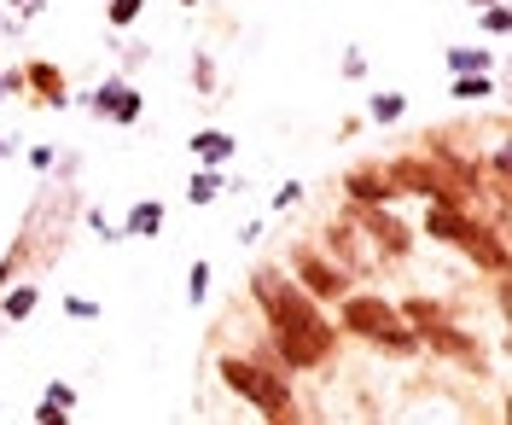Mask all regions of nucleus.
I'll return each mask as SVG.
<instances>
[{
	"label": "nucleus",
	"instance_id": "1",
	"mask_svg": "<svg viewBox=\"0 0 512 425\" xmlns=\"http://www.w3.org/2000/svg\"><path fill=\"white\" fill-rule=\"evenodd\" d=\"M251 303L262 309L274 361H280L286 373H320L326 361L338 356V327L320 315V303L291 280L286 268L262 262L251 274Z\"/></svg>",
	"mask_w": 512,
	"mask_h": 425
},
{
	"label": "nucleus",
	"instance_id": "2",
	"mask_svg": "<svg viewBox=\"0 0 512 425\" xmlns=\"http://www.w3.org/2000/svg\"><path fill=\"white\" fill-rule=\"evenodd\" d=\"M216 367H222L227 391L239 396V402H251L262 420H274V425L303 420V408H297V396H291V379H286L280 361H251V356H239V350H227Z\"/></svg>",
	"mask_w": 512,
	"mask_h": 425
},
{
	"label": "nucleus",
	"instance_id": "3",
	"mask_svg": "<svg viewBox=\"0 0 512 425\" xmlns=\"http://www.w3.org/2000/svg\"><path fill=\"white\" fill-rule=\"evenodd\" d=\"M338 327L350 332V338H361V344L384 350V356H414L419 350V338H414V327L402 321V309L379 292H355L350 286V292L338 297Z\"/></svg>",
	"mask_w": 512,
	"mask_h": 425
},
{
	"label": "nucleus",
	"instance_id": "4",
	"mask_svg": "<svg viewBox=\"0 0 512 425\" xmlns=\"http://www.w3.org/2000/svg\"><path fill=\"white\" fill-rule=\"evenodd\" d=\"M501 233L507 228H495V222L483 228L466 204H425V239L466 251L483 274H507V239H501Z\"/></svg>",
	"mask_w": 512,
	"mask_h": 425
},
{
	"label": "nucleus",
	"instance_id": "5",
	"mask_svg": "<svg viewBox=\"0 0 512 425\" xmlns=\"http://www.w3.org/2000/svg\"><path fill=\"white\" fill-rule=\"evenodd\" d=\"M350 222H355V233L367 239L373 262H408L414 257V228H408L390 204H350Z\"/></svg>",
	"mask_w": 512,
	"mask_h": 425
},
{
	"label": "nucleus",
	"instance_id": "6",
	"mask_svg": "<svg viewBox=\"0 0 512 425\" xmlns=\"http://www.w3.org/2000/svg\"><path fill=\"white\" fill-rule=\"evenodd\" d=\"M419 338V350H431V356L454 361V367H472V373H489V356H483V344L472 338L466 327H454L448 315H419V321H408Z\"/></svg>",
	"mask_w": 512,
	"mask_h": 425
},
{
	"label": "nucleus",
	"instance_id": "7",
	"mask_svg": "<svg viewBox=\"0 0 512 425\" xmlns=\"http://www.w3.org/2000/svg\"><path fill=\"white\" fill-rule=\"evenodd\" d=\"M384 175H390V187H396V193H408V198H425V204H466V193H460V187H454L431 158H419V152L390 158Z\"/></svg>",
	"mask_w": 512,
	"mask_h": 425
},
{
	"label": "nucleus",
	"instance_id": "8",
	"mask_svg": "<svg viewBox=\"0 0 512 425\" xmlns=\"http://www.w3.org/2000/svg\"><path fill=\"white\" fill-rule=\"evenodd\" d=\"M291 280L315 297V303H338V297L355 286L350 268H338L326 251H309V245H303V251H291Z\"/></svg>",
	"mask_w": 512,
	"mask_h": 425
},
{
	"label": "nucleus",
	"instance_id": "9",
	"mask_svg": "<svg viewBox=\"0 0 512 425\" xmlns=\"http://www.w3.org/2000/svg\"><path fill=\"white\" fill-rule=\"evenodd\" d=\"M140 105H146V99H140V88H128L123 76H117V82H105L99 94H88V111H94V117H105V123H117V129L140 123Z\"/></svg>",
	"mask_w": 512,
	"mask_h": 425
},
{
	"label": "nucleus",
	"instance_id": "10",
	"mask_svg": "<svg viewBox=\"0 0 512 425\" xmlns=\"http://www.w3.org/2000/svg\"><path fill=\"white\" fill-rule=\"evenodd\" d=\"M326 257L338 262V268H350V274H367V268H373V251H367V239L355 233V222H332V228H326Z\"/></svg>",
	"mask_w": 512,
	"mask_h": 425
},
{
	"label": "nucleus",
	"instance_id": "11",
	"mask_svg": "<svg viewBox=\"0 0 512 425\" xmlns=\"http://www.w3.org/2000/svg\"><path fill=\"white\" fill-rule=\"evenodd\" d=\"M344 198L350 204H396V187H390V175H384V164H355L350 175H344Z\"/></svg>",
	"mask_w": 512,
	"mask_h": 425
},
{
	"label": "nucleus",
	"instance_id": "12",
	"mask_svg": "<svg viewBox=\"0 0 512 425\" xmlns=\"http://www.w3.org/2000/svg\"><path fill=\"white\" fill-rule=\"evenodd\" d=\"M24 88L35 94V105H70V82H64V70L59 65H47V59H30L24 65Z\"/></svg>",
	"mask_w": 512,
	"mask_h": 425
},
{
	"label": "nucleus",
	"instance_id": "13",
	"mask_svg": "<svg viewBox=\"0 0 512 425\" xmlns=\"http://www.w3.org/2000/svg\"><path fill=\"white\" fill-rule=\"evenodd\" d=\"M239 152V140L233 134H222V129H204V134H192V158L198 164H210V169H222L227 158Z\"/></svg>",
	"mask_w": 512,
	"mask_h": 425
},
{
	"label": "nucleus",
	"instance_id": "14",
	"mask_svg": "<svg viewBox=\"0 0 512 425\" xmlns=\"http://www.w3.org/2000/svg\"><path fill=\"white\" fill-rule=\"evenodd\" d=\"M35 303H41V286H35V280H12V286L0 292V315H6V321H30Z\"/></svg>",
	"mask_w": 512,
	"mask_h": 425
},
{
	"label": "nucleus",
	"instance_id": "15",
	"mask_svg": "<svg viewBox=\"0 0 512 425\" xmlns=\"http://www.w3.org/2000/svg\"><path fill=\"white\" fill-rule=\"evenodd\" d=\"M123 233H128V239H158V233H163V204H158V198L134 204V210H128V222H123Z\"/></svg>",
	"mask_w": 512,
	"mask_h": 425
},
{
	"label": "nucleus",
	"instance_id": "16",
	"mask_svg": "<svg viewBox=\"0 0 512 425\" xmlns=\"http://www.w3.org/2000/svg\"><path fill=\"white\" fill-rule=\"evenodd\" d=\"M448 94L460 99V105H472V99H489V94H495V82H489V70H460V76L448 82Z\"/></svg>",
	"mask_w": 512,
	"mask_h": 425
},
{
	"label": "nucleus",
	"instance_id": "17",
	"mask_svg": "<svg viewBox=\"0 0 512 425\" xmlns=\"http://www.w3.org/2000/svg\"><path fill=\"white\" fill-rule=\"evenodd\" d=\"M222 187H227V175H222V169L204 164V169H198V175L187 181V198H192V204H210V198L222 193Z\"/></svg>",
	"mask_w": 512,
	"mask_h": 425
},
{
	"label": "nucleus",
	"instance_id": "18",
	"mask_svg": "<svg viewBox=\"0 0 512 425\" xmlns=\"http://www.w3.org/2000/svg\"><path fill=\"white\" fill-rule=\"evenodd\" d=\"M192 88L204 99L222 94V76H216V59H210V53H192Z\"/></svg>",
	"mask_w": 512,
	"mask_h": 425
},
{
	"label": "nucleus",
	"instance_id": "19",
	"mask_svg": "<svg viewBox=\"0 0 512 425\" xmlns=\"http://www.w3.org/2000/svg\"><path fill=\"white\" fill-rule=\"evenodd\" d=\"M489 65H495L489 47H454V53H448V70H454V76H460V70H489Z\"/></svg>",
	"mask_w": 512,
	"mask_h": 425
},
{
	"label": "nucleus",
	"instance_id": "20",
	"mask_svg": "<svg viewBox=\"0 0 512 425\" xmlns=\"http://www.w3.org/2000/svg\"><path fill=\"white\" fill-rule=\"evenodd\" d=\"M402 111H408V99L402 94H373V105H367L373 123H402Z\"/></svg>",
	"mask_w": 512,
	"mask_h": 425
},
{
	"label": "nucleus",
	"instance_id": "21",
	"mask_svg": "<svg viewBox=\"0 0 512 425\" xmlns=\"http://www.w3.org/2000/svg\"><path fill=\"white\" fill-rule=\"evenodd\" d=\"M140 12H146V0H111V6H105V18H111V30H128V24H134Z\"/></svg>",
	"mask_w": 512,
	"mask_h": 425
},
{
	"label": "nucleus",
	"instance_id": "22",
	"mask_svg": "<svg viewBox=\"0 0 512 425\" xmlns=\"http://www.w3.org/2000/svg\"><path fill=\"white\" fill-rule=\"evenodd\" d=\"M187 297H192V303H204V297H210V262H192V274H187Z\"/></svg>",
	"mask_w": 512,
	"mask_h": 425
},
{
	"label": "nucleus",
	"instance_id": "23",
	"mask_svg": "<svg viewBox=\"0 0 512 425\" xmlns=\"http://www.w3.org/2000/svg\"><path fill=\"white\" fill-rule=\"evenodd\" d=\"M483 30H489V35H507V6H501V0H489V6H483Z\"/></svg>",
	"mask_w": 512,
	"mask_h": 425
},
{
	"label": "nucleus",
	"instance_id": "24",
	"mask_svg": "<svg viewBox=\"0 0 512 425\" xmlns=\"http://www.w3.org/2000/svg\"><path fill=\"white\" fill-rule=\"evenodd\" d=\"M64 315H76V321H99V303L94 297H64Z\"/></svg>",
	"mask_w": 512,
	"mask_h": 425
},
{
	"label": "nucleus",
	"instance_id": "25",
	"mask_svg": "<svg viewBox=\"0 0 512 425\" xmlns=\"http://www.w3.org/2000/svg\"><path fill=\"white\" fill-rule=\"evenodd\" d=\"M35 420H41V425H64V420H70V408H59V402H47V396H41V408H35Z\"/></svg>",
	"mask_w": 512,
	"mask_h": 425
},
{
	"label": "nucleus",
	"instance_id": "26",
	"mask_svg": "<svg viewBox=\"0 0 512 425\" xmlns=\"http://www.w3.org/2000/svg\"><path fill=\"white\" fill-rule=\"evenodd\" d=\"M59 164V152H53V146H35L30 152V169H53Z\"/></svg>",
	"mask_w": 512,
	"mask_h": 425
},
{
	"label": "nucleus",
	"instance_id": "27",
	"mask_svg": "<svg viewBox=\"0 0 512 425\" xmlns=\"http://www.w3.org/2000/svg\"><path fill=\"white\" fill-rule=\"evenodd\" d=\"M47 402H59V408H76V391H70V385H47Z\"/></svg>",
	"mask_w": 512,
	"mask_h": 425
},
{
	"label": "nucleus",
	"instance_id": "28",
	"mask_svg": "<svg viewBox=\"0 0 512 425\" xmlns=\"http://www.w3.org/2000/svg\"><path fill=\"white\" fill-rule=\"evenodd\" d=\"M297 198H303V187H297V181H286V187H280V193H274V204H280V210H286V204H297Z\"/></svg>",
	"mask_w": 512,
	"mask_h": 425
},
{
	"label": "nucleus",
	"instance_id": "29",
	"mask_svg": "<svg viewBox=\"0 0 512 425\" xmlns=\"http://www.w3.org/2000/svg\"><path fill=\"white\" fill-rule=\"evenodd\" d=\"M6 152H12V140H0V158H6Z\"/></svg>",
	"mask_w": 512,
	"mask_h": 425
},
{
	"label": "nucleus",
	"instance_id": "30",
	"mask_svg": "<svg viewBox=\"0 0 512 425\" xmlns=\"http://www.w3.org/2000/svg\"><path fill=\"white\" fill-rule=\"evenodd\" d=\"M472 6H489V0H472Z\"/></svg>",
	"mask_w": 512,
	"mask_h": 425
},
{
	"label": "nucleus",
	"instance_id": "31",
	"mask_svg": "<svg viewBox=\"0 0 512 425\" xmlns=\"http://www.w3.org/2000/svg\"><path fill=\"white\" fill-rule=\"evenodd\" d=\"M181 6H192V0H181Z\"/></svg>",
	"mask_w": 512,
	"mask_h": 425
}]
</instances>
